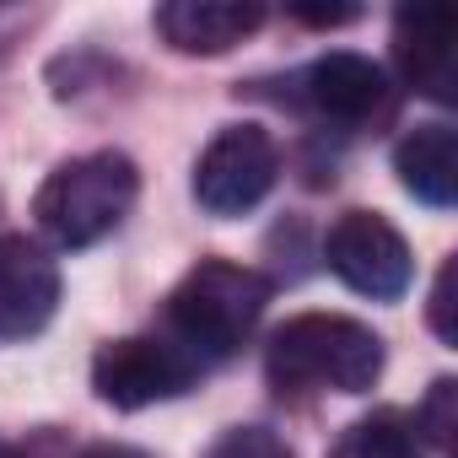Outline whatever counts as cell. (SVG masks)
I'll return each mask as SVG.
<instances>
[{
	"label": "cell",
	"mask_w": 458,
	"mask_h": 458,
	"mask_svg": "<svg viewBox=\"0 0 458 458\" xmlns=\"http://www.w3.org/2000/svg\"><path fill=\"white\" fill-rule=\"evenodd\" d=\"M324 259L351 292L377 297V302L404 297V286L415 276L410 243L399 238V226L388 216H377V210H345L329 226V238H324Z\"/></svg>",
	"instance_id": "6"
},
{
	"label": "cell",
	"mask_w": 458,
	"mask_h": 458,
	"mask_svg": "<svg viewBox=\"0 0 458 458\" xmlns=\"http://www.w3.org/2000/svg\"><path fill=\"white\" fill-rule=\"evenodd\" d=\"M453 286H458V265L447 259V265L437 270V286H431V329H437L447 345H458V302H453Z\"/></svg>",
	"instance_id": "15"
},
{
	"label": "cell",
	"mask_w": 458,
	"mask_h": 458,
	"mask_svg": "<svg viewBox=\"0 0 458 458\" xmlns=\"http://www.w3.org/2000/svg\"><path fill=\"white\" fill-rule=\"evenodd\" d=\"M302 22H313V28H340V22H356V12H297Z\"/></svg>",
	"instance_id": "17"
},
{
	"label": "cell",
	"mask_w": 458,
	"mask_h": 458,
	"mask_svg": "<svg viewBox=\"0 0 458 458\" xmlns=\"http://www.w3.org/2000/svg\"><path fill=\"white\" fill-rule=\"evenodd\" d=\"M329 458H426V453H420V437L404 410H372L340 431Z\"/></svg>",
	"instance_id": "12"
},
{
	"label": "cell",
	"mask_w": 458,
	"mask_h": 458,
	"mask_svg": "<svg viewBox=\"0 0 458 458\" xmlns=\"http://www.w3.org/2000/svg\"><path fill=\"white\" fill-rule=\"evenodd\" d=\"M420 447L442 453V458H458V383L453 377H437L420 399V410L410 415Z\"/></svg>",
	"instance_id": "13"
},
{
	"label": "cell",
	"mask_w": 458,
	"mask_h": 458,
	"mask_svg": "<svg viewBox=\"0 0 458 458\" xmlns=\"http://www.w3.org/2000/svg\"><path fill=\"white\" fill-rule=\"evenodd\" d=\"M0 458H22V453H17V447H12V442H0Z\"/></svg>",
	"instance_id": "18"
},
{
	"label": "cell",
	"mask_w": 458,
	"mask_h": 458,
	"mask_svg": "<svg viewBox=\"0 0 458 458\" xmlns=\"http://www.w3.org/2000/svg\"><path fill=\"white\" fill-rule=\"evenodd\" d=\"M205 458H292V447L270 426H233L205 447Z\"/></svg>",
	"instance_id": "14"
},
{
	"label": "cell",
	"mask_w": 458,
	"mask_h": 458,
	"mask_svg": "<svg viewBox=\"0 0 458 458\" xmlns=\"http://www.w3.org/2000/svg\"><path fill=\"white\" fill-rule=\"evenodd\" d=\"M394 173L420 205L447 210L458 199V135H453V124H415L394 146Z\"/></svg>",
	"instance_id": "11"
},
{
	"label": "cell",
	"mask_w": 458,
	"mask_h": 458,
	"mask_svg": "<svg viewBox=\"0 0 458 458\" xmlns=\"http://www.w3.org/2000/svg\"><path fill=\"white\" fill-rule=\"evenodd\" d=\"M60 308V265L44 243L6 233L0 238V340L38 335Z\"/></svg>",
	"instance_id": "8"
},
{
	"label": "cell",
	"mask_w": 458,
	"mask_h": 458,
	"mask_svg": "<svg viewBox=\"0 0 458 458\" xmlns=\"http://www.w3.org/2000/svg\"><path fill=\"white\" fill-rule=\"evenodd\" d=\"M265 372L276 388H335V394H367L383 372V340L340 313H297L286 318L265 345Z\"/></svg>",
	"instance_id": "2"
},
{
	"label": "cell",
	"mask_w": 458,
	"mask_h": 458,
	"mask_svg": "<svg viewBox=\"0 0 458 458\" xmlns=\"http://www.w3.org/2000/svg\"><path fill=\"white\" fill-rule=\"evenodd\" d=\"M135 194H140V173L124 151H87L44 178L33 216L55 249H92L130 216Z\"/></svg>",
	"instance_id": "3"
},
{
	"label": "cell",
	"mask_w": 458,
	"mask_h": 458,
	"mask_svg": "<svg viewBox=\"0 0 458 458\" xmlns=\"http://www.w3.org/2000/svg\"><path fill=\"white\" fill-rule=\"evenodd\" d=\"M199 372L205 367L189 351H178L167 335H124L92 356V388L114 410H146V404L178 399Z\"/></svg>",
	"instance_id": "4"
},
{
	"label": "cell",
	"mask_w": 458,
	"mask_h": 458,
	"mask_svg": "<svg viewBox=\"0 0 458 458\" xmlns=\"http://www.w3.org/2000/svg\"><path fill=\"white\" fill-rule=\"evenodd\" d=\"M297 87H302V103L329 124H367L372 114L388 108L383 65L367 60V55H351V49H335V55L313 60Z\"/></svg>",
	"instance_id": "9"
},
{
	"label": "cell",
	"mask_w": 458,
	"mask_h": 458,
	"mask_svg": "<svg viewBox=\"0 0 458 458\" xmlns=\"http://www.w3.org/2000/svg\"><path fill=\"white\" fill-rule=\"evenodd\" d=\"M276 286L254 265L233 259H199L167 297V340L189 351L199 367L226 361L265 318Z\"/></svg>",
	"instance_id": "1"
},
{
	"label": "cell",
	"mask_w": 458,
	"mask_h": 458,
	"mask_svg": "<svg viewBox=\"0 0 458 458\" xmlns=\"http://www.w3.org/2000/svg\"><path fill=\"white\" fill-rule=\"evenodd\" d=\"M399 76L431 103L458 98V12L453 6H404L394 17Z\"/></svg>",
	"instance_id": "7"
},
{
	"label": "cell",
	"mask_w": 458,
	"mask_h": 458,
	"mask_svg": "<svg viewBox=\"0 0 458 458\" xmlns=\"http://www.w3.org/2000/svg\"><path fill=\"white\" fill-rule=\"evenodd\" d=\"M259 22L265 6H238V0H173L157 12V33L178 55H226L249 33H259Z\"/></svg>",
	"instance_id": "10"
},
{
	"label": "cell",
	"mask_w": 458,
	"mask_h": 458,
	"mask_svg": "<svg viewBox=\"0 0 458 458\" xmlns=\"http://www.w3.org/2000/svg\"><path fill=\"white\" fill-rule=\"evenodd\" d=\"M276 173H281V151H276L270 130H259V124H226L199 151L194 199L210 216H243V210H254L276 189Z\"/></svg>",
	"instance_id": "5"
},
{
	"label": "cell",
	"mask_w": 458,
	"mask_h": 458,
	"mask_svg": "<svg viewBox=\"0 0 458 458\" xmlns=\"http://www.w3.org/2000/svg\"><path fill=\"white\" fill-rule=\"evenodd\" d=\"M81 458H151V453H140V447H124V442H98V447H87Z\"/></svg>",
	"instance_id": "16"
}]
</instances>
